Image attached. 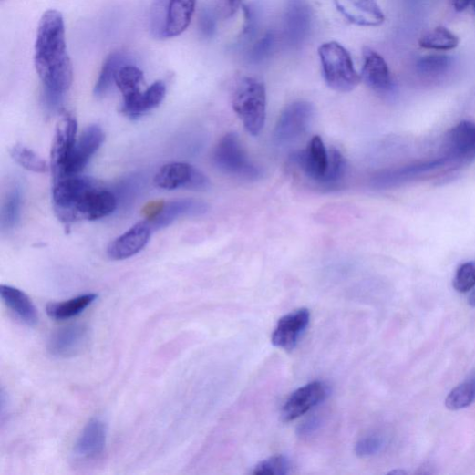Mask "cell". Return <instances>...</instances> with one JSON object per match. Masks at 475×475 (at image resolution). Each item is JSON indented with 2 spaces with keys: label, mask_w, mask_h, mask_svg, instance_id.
I'll return each instance as SVG.
<instances>
[{
  "label": "cell",
  "mask_w": 475,
  "mask_h": 475,
  "mask_svg": "<svg viewBox=\"0 0 475 475\" xmlns=\"http://www.w3.org/2000/svg\"><path fill=\"white\" fill-rule=\"evenodd\" d=\"M35 67L43 84L46 108L59 112L73 83V67L67 54L64 17L58 11L46 12L39 22Z\"/></svg>",
  "instance_id": "cell-1"
},
{
  "label": "cell",
  "mask_w": 475,
  "mask_h": 475,
  "mask_svg": "<svg viewBox=\"0 0 475 475\" xmlns=\"http://www.w3.org/2000/svg\"><path fill=\"white\" fill-rule=\"evenodd\" d=\"M196 0H153L149 25L156 39L180 36L190 26L195 12Z\"/></svg>",
  "instance_id": "cell-2"
},
{
  "label": "cell",
  "mask_w": 475,
  "mask_h": 475,
  "mask_svg": "<svg viewBox=\"0 0 475 475\" xmlns=\"http://www.w3.org/2000/svg\"><path fill=\"white\" fill-rule=\"evenodd\" d=\"M232 105L245 129L251 135L258 136L266 121L265 85L253 77L243 78L234 91Z\"/></svg>",
  "instance_id": "cell-3"
},
{
  "label": "cell",
  "mask_w": 475,
  "mask_h": 475,
  "mask_svg": "<svg viewBox=\"0 0 475 475\" xmlns=\"http://www.w3.org/2000/svg\"><path fill=\"white\" fill-rule=\"evenodd\" d=\"M319 56L325 80L332 89L346 93L356 88L361 77L344 46L336 41L325 43L319 48Z\"/></svg>",
  "instance_id": "cell-4"
},
{
  "label": "cell",
  "mask_w": 475,
  "mask_h": 475,
  "mask_svg": "<svg viewBox=\"0 0 475 475\" xmlns=\"http://www.w3.org/2000/svg\"><path fill=\"white\" fill-rule=\"evenodd\" d=\"M213 160L221 171L243 180L256 181L262 174L249 160L235 133H229L222 139L215 150Z\"/></svg>",
  "instance_id": "cell-5"
},
{
  "label": "cell",
  "mask_w": 475,
  "mask_h": 475,
  "mask_svg": "<svg viewBox=\"0 0 475 475\" xmlns=\"http://www.w3.org/2000/svg\"><path fill=\"white\" fill-rule=\"evenodd\" d=\"M96 185L86 177L68 176L55 181L52 202L58 219L65 224L74 223L75 209L83 196Z\"/></svg>",
  "instance_id": "cell-6"
},
{
  "label": "cell",
  "mask_w": 475,
  "mask_h": 475,
  "mask_svg": "<svg viewBox=\"0 0 475 475\" xmlns=\"http://www.w3.org/2000/svg\"><path fill=\"white\" fill-rule=\"evenodd\" d=\"M314 108L308 101L298 100L288 105L277 122L274 139L278 143H289L298 139L309 129Z\"/></svg>",
  "instance_id": "cell-7"
},
{
  "label": "cell",
  "mask_w": 475,
  "mask_h": 475,
  "mask_svg": "<svg viewBox=\"0 0 475 475\" xmlns=\"http://www.w3.org/2000/svg\"><path fill=\"white\" fill-rule=\"evenodd\" d=\"M154 184L164 190L187 189L204 191L209 180L199 170L186 163H171L163 167L154 178Z\"/></svg>",
  "instance_id": "cell-8"
},
{
  "label": "cell",
  "mask_w": 475,
  "mask_h": 475,
  "mask_svg": "<svg viewBox=\"0 0 475 475\" xmlns=\"http://www.w3.org/2000/svg\"><path fill=\"white\" fill-rule=\"evenodd\" d=\"M77 121L71 114L66 113L57 124L50 160L55 180L61 178L68 158L77 139Z\"/></svg>",
  "instance_id": "cell-9"
},
{
  "label": "cell",
  "mask_w": 475,
  "mask_h": 475,
  "mask_svg": "<svg viewBox=\"0 0 475 475\" xmlns=\"http://www.w3.org/2000/svg\"><path fill=\"white\" fill-rule=\"evenodd\" d=\"M104 139L105 134L98 125H90L85 129L77 139L63 175L59 179L79 175L88 166L93 155L98 150Z\"/></svg>",
  "instance_id": "cell-10"
},
{
  "label": "cell",
  "mask_w": 475,
  "mask_h": 475,
  "mask_svg": "<svg viewBox=\"0 0 475 475\" xmlns=\"http://www.w3.org/2000/svg\"><path fill=\"white\" fill-rule=\"evenodd\" d=\"M90 340V330L85 325L63 327L52 335L47 342V351L58 358L78 356L87 348Z\"/></svg>",
  "instance_id": "cell-11"
},
{
  "label": "cell",
  "mask_w": 475,
  "mask_h": 475,
  "mask_svg": "<svg viewBox=\"0 0 475 475\" xmlns=\"http://www.w3.org/2000/svg\"><path fill=\"white\" fill-rule=\"evenodd\" d=\"M119 201L116 194L107 189L92 187L75 209V221H98L115 212Z\"/></svg>",
  "instance_id": "cell-12"
},
{
  "label": "cell",
  "mask_w": 475,
  "mask_h": 475,
  "mask_svg": "<svg viewBox=\"0 0 475 475\" xmlns=\"http://www.w3.org/2000/svg\"><path fill=\"white\" fill-rule=\"evenodd\" d=\"M329 387L324 382H312L294 392L282 408L284 421H292L324 402L329 396Z\"/></svg>",
  "instance_id": "cell-13"
},
{
  "label": "cell",
  "mask_w": 475,
  "mask_h": 475,
  "mask_svg": "<svg viewBox=\"0 0 475 475\" xmlns=\"http://www.w3.org/2000/svg\"><path fill=\"white\" fill-rule=\"evenodd\" d=\"M312 13L304 0H292L284 18L283 38L291 47L300 46L309 36Z\"/></svg>",
  "instance_id": "cell-14"
},
{
  "label": "cell",
  "mask_w": 475,
  "mask_h": 475,
  "mask_svg": "<svg viewBox=\"0 0 475 475\" xmlns=\"http://www.w3.org/2000/svg\"><path fill=\"white\" fill-rule=\"evenodd\" d=\"M292 160L310 180L318 183L329 168V152L320 136L313 137L308 146L295 152Z\"/></svg>",
  "instance_id": "cell-15"
},
{
  "label": "cell",
  "mask_w": 475,
  "mask_h": 475,
  "mask_svg": "<svg viewBox=\"0 0 475 475\" xmlns=\"http://www.w3.org/2000/svg\"><path fill=\"white\" fill-rule=\"evenodd\" d=\"M446 160L465 163L475 157V122L463 121L450 129L444 143Z\"/></svg>",
  "instance_id": "cell-16"
},
{
  "label": "cell",
  "mask_w": 475,
  "mask_h": 475,
  "mask_svg": "<svg viewBox=\"0 0 475 475\" xmlns=\"http://www.w3.org/2000/svg\"><path fill=\"white\" fill-rule=\"evenodd\" d=\"M309 321L310 312L306 308H300L283 316L273 334L274 346L284 350L294 349L307 329Z\"/></svg>",
  "instance_id": "cell-17"
},
{
  "label": "cell",
  "mask_w": 475,
  "mask_h": 475,
  "mask_svg": "<svg viewBox=\"0 0 475 475\" xmlns=\"http://www.w3.org/2000/svg\"><path fill=\"white\" fill-rule=\"evenodd\" d=\"M335 4L340 14L351 24L375 27L386 21L377 0H335Z\"/></svg>",
  "instance_id": "cell-18"
},
{
  "label": "cell",
  "mask_w": 475,
  "mask_h": 475,
  "mask_svg": "<svg viewBox=\"0 0 475 475\" xmlns=\"http://www.w3.org/2000/svg\"><path fill=\"white\" fill-rule=\"evenodd\" d=\"M360 77L369 88L378 93H387L393 86L386 60L371 47L366 46L363 49V67Z\"/></svg>",
  "instance_id": "cell-19"
},
{
  "label": "cell",
  "mask_w": 475,
  "mask_h": 475,
  "mask_svg": "<svg viewBox=\"0 0 475 475\" xmlns=\"http://www.w3.org/2000/svg\"><path fill=\"white\" fill-rule=\"evenodd\" d=\"M152 228L148 222L136 224L114 240L108 249L112 260L121 261L138 254L149 243Z\"/></svg>",
  "instance_id": "cell-20"
},
{
  "label": "cell",
  "mask_w": 475,
  "mask_h": 475,
  "mask_svg": "<svg viewBox=\"0 0 475 475\" xmlns=\"http://www.w3.org/2000/svg\"><path fill=\"white\" fill-rule=\"evenodd\" d=\"M208 206L205 202L195 199H179L164 203L160 212L149 221L152 231L165 229L177 220L184 217H195L205 214Z\"/></svg>",
  "instance_id": "cell-21"
},
{
  "label": "cell",
  "mask_w": 475,
  "mask_h": 475,
  "mask_svg": "<svg viewBox=\"0 0 475 475\" xmlns=\"http://www.w3.org/2000/svg\"><path fill=\"white\" fill-rule=\"evenodd\" d=\"M107 439V425L100 418H92L88 422L75 445V454L84 459L95 458L104 450Z\"/></svg>",
  "instance_id": "cell-22"
},
{
  "label": "cell",
  "mask_w": 475,
  "mask_h": 475,
  "mask_svg": "<svg viewBox=\"0 0 475 475\" xmlns=\"http://www.w3.org/2000/svg\"><path fill=\"white\" fill-rule=\"evenodd\" d=\"M166 94V84L162 81H156L132 100L123 102L121 112L128 118L135 120L160 107Z\"/></svg>",
  "instance_id": "cell-23"
},
{
  "label": "cell",
  "mask_w": 475,
  "mask_h": 475,
  "mask_svg": "<svg viewBox=\"0 0 475 475\" xmlns=\"http://www.w3.org/2000/svg\"><path fill=\"white\" fill-rule=\"evenodd\" d=\"M0 295L6 306L24 324L35 326L38 323L36 308L26 293L10 285H2Z\"/></svg>",
  "instance_id": "cell-24"
},
{
  "label": "cell",
  "mask_w": 475,
  "mask_h": 475,
  "mask_svg": "<svg viewBox=\"0 0 475 475\" xmlns=\"http://www.w3.org/2000/svg\"><path fill=\"white\" fill-rule=\"evenodd\" d=\"M97 298L98 295L96 294H86L67 301L51 303L46 305V314L52 320L67 321L81 314Z\"/></svg>",
  "instance_id": "cell-25"
},
{
  "label": "cell",
  "mask_w": 475,
  "mask_h": 475,
  "mask_svg": "<svg viewBox=\"0 0 475 475\" xmlns=\"http://www.w3.org/2000/svg\"><path fill=\"white\" fill-rule=\"evenodd\" d=\"M129 57L123 52H113L107 60H105L98 78L94 88V95L97 98H102L107 94L113 83H115L117 74L125 66L129 65Z\"/></svg>",
  "instance_id": "cell-26"
},
{
  "label": "cell",
  "mask_w": 475,
  "mask_h": 475,
  "mask_svg": "<svg viewBox=\"0 0 475 475\" xmlns=\"http://www.w3.org/2000/svg\"><path fill=\"white\" fill-rule=\"evenodd\" d=\"M23 191L19 183H15L7 191L2 207V231H14L21 220Z\"/></svg>",
  "instance_id": "cell-27"
},
{
  "label": "cell",
  "mask_w": 475,
  "mask_h": 475,
  "mask_svg": "<svg viewBox=\"0 0 475 475\" xmlns=\"http://www.w3.org/2000/svg\"><path fill=\"white\" fill-rule=\"evenodd\" d=\"M143 80V72L131 64L119 70L115 83L123 95V102L130 101L140 94V86Z\"/></svg>",
  "instance_id": "cell-28"
},
{
  "label": "cell",
  "mask_w": 475,
  "mask_h": 475,
  "mask_svg": "<svg viewBox=\"0 0 475 475\" xmlns=\"http://www.w3.org/2000/svg\"><path fill=\"white\" fill-rule=\"evenodd\" d=\"M460 43L459 37L444 26H438L419 38L421 47L439 51L454 49Z\"/></svg>",
  "instance_id": "cell-29"
},
{
  "label": "cell",
  "mask_w": 475,
  "mask_h": 475,
  "mask_svg": "<svg viewBox=\"0 0 475 475\" xmlns=\"http://www.w3.org/2000/svg\"><path fill=\"white\" fill-rule=\"evenodd\" d=\"M10 154L14 161L27 171L39 174L48 171V166L43 158L24 145H15L10 150Z\"/></svg>",
  "instance_id": "cell-30"
},
{
  "label": "cell",
  "mask_w": 475,
  "mask_h": 475,
  "mask_svg": "<svg viewBox=\"0 0 475 475\" xmlns=\"http://www.w3.org/2000/svg\"><path fill=\"white\" fill-rule=\"evenodd\" d=\"M453 65V59L448 56H429L417 63L416 69L421 77L438 78L446 75Z\"/></svg>",
  "instance_id": "cell-31"
},
{
  "label": "cell",
  "mask_w": 475,
  "mask_h": 475,
  "mask_svg": "<svg viewBox=\"0 0 475 475\" xmlns=\"http://www.w3.org/2000/svg\"><path fill=\"white\" fill-rule=\"evenodd\" d=\"M475 401V374L454 388L447 397L445 405L449 410L463 409Z\"/></svg>",
  "instance_id": "cell-32"
},
{
  "label": "cell",
  "mask_w": 475,
  "mask_h": 475,
  "mask_svg": "<svg viewBox=\"0 0 475 475\" xmlns=\"http://www.w3.org/2000/svg\"><path fill=\"white\" fill-rule=\"evenodd\" d=\"M346 173V161L336 149L329 152V168L325 177L319 184L328 190L337 189Z\"/></svg>",
  "instance_id": "cell-33"
},
{
  "label": "cell",
  "mask_w": 475,
  "mask_h": 475,
  "mask_svg": "<svg viewBox=\"0 0 475 475\" xmlns=\"http://www.w3.org/2000/svg\"><path fill=\"white\" fill-rule=\"evenodd\" d=\"M277 37L274 32H267L253 45L249 51V61L254 64L262 63L273 55L276 46Z\"/></svg>",
  "instance_id": "cell-34"
},
{
  "label": "cell",
  "mask_w": 475,
  "mask_h": 475,
  "mask_svg": "<svg viewBox=\"0 0 475 475\" xmlns=\"http://www.w3.org/2000/svg\"><path fill=\"white\" fill-rule=\"evenodd\" d=\"M291 471V462L285 456H274L258 463L253 474L285 475Z\"/></svg>",
  "instance_id": "cell-35"
},
{
  "label": "cell",
  "mask_w": 475,
  "mask_h": 475,
  "mask_svg": "<svg viewBox=\"0 0 475 475\" xmlns=\"http://www.w3.org/2000/svg\"><path fill=\"white\" fill-rule=\"evenodd\" d=\"M453 286L459 293L465 294L475 287V261L463 263L456 272Z\"/></svg>",
  "instance_id": "cell-36"
},
{
  "label": "cell",
  "mask_w": 475,
  "mask_h": 475,
  "mask_svg": "<svg viewBox=\"0 0 475 475\" xmlns=\"http://www.w3.org/2000/svg\"><path fill=\"white\" fill-rule=\"evenodd\" d=\"M386 440L383 437L373 435L360 439L356 445L355 451L358 457H372L380 453L385 448Z\"/></svg>",
  "instance_id": "cell-37"
},
{
  "label": "cell",
  "mask_w": 475,
  "mask_h": 475,
  "mask_svg": "<svg viewBox=\"0 0 475 475\" xmlns=\"http://www.w3.org/2000/svg\"><path fill=\"white\" fill-rule=\"evenodd\" d=\"M200 30L204 36H212L216 31V20L212 12L203 9L200 15Z\"/></svg>",
  "instance_id": "cell-38"
},
{
  "label": "cell",
  "mask_w": 475,
  "mask_h": 475,
  "mask_svg": "<svg viewBox=\"0 0 475 475\" xmlns=\"http://www.w3.org/2000/svg\"><path fill=\"white\" fill-rule=\"evenodd\" d=\"M320 421L315 418H311L302 426L300 429L301 435H309L318 429Z\"/></svg>",
  "instance_id": "cell-39"
},
{
  "label": "cell",
  "mask_w": 475,
  "mask_h": 475,
  "mask_svg": "<svg viewBox=\"0 0 475 475\" xmlns=\"http://www.w3.org/2000/svg\"><path fill=\"white\" fill-rule=\"evenodd\" d=\"M225 12L232 15L241 5V0H221Z\"/></svg>",
  "instance_id": "cell-40"
},
{
  "label": "cell",
  "mask_w": 475,
  "mask_h": 475,
  "mask_svg": "<svg viewBox=\"0 0 475 475\" xmlns=\"http://www.w3.org/2000/svg\"><path fill=\"white\" fill-rule=\"evenodd\" d=\"M472 0H454L453 6L457 12H463L471 5Z\"/></svg>",
  "instance_id": "cell-41"
},
{
  "label": "cell",
  "mask_w": 475,
  "mask_h": 475,
  "mask_svg": "<svg viewBox=\"0 0 475 475\" xmlns=\"http://www.w3.org/2000/svg\"><path fill=\"white\" fill-rule=\"evenodd\" d=\"M468 303L470 306L475 307V287L472 289V292L469 296Z\"/></svg>",
  "instance_id": "cell-42"
},
{
  "label": "cell",
  "mask_w": 475,
  "mask_h": 475,
  "mask_svg": "<svg viewBox=\"0 0 475 475\" xmlns=\"http://www.w3.org/2000/svg\"><path fill=\"white\" fill-rule=\"evenodd\" d=\"M392 474H405L406 472L403 470H394L391 472Z\"/></svg>",
  "instance_id": "cell-43"
},
{
  "label": "cell",
  "mask_w": 475,
  "mask_h": 475,
  "mask_svg": "<svg viewBox=\"0 0 475 475\" xmlns=\"http://www.w3.org/2000/svg\"><path fill=\"white\" fill-rule=\"evenodd\" d=\"M471 5H472L473 13H474V15H475V0H472Z\"/></svg>",
  "instance_id": "cell-44"
}]
</instances>
